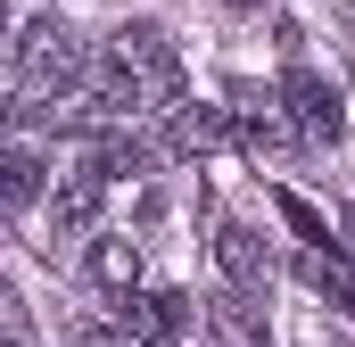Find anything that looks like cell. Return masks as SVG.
<instances>
[{"label": "cell", "instance_id": "cell-12", "mask_svg": "<svg viewBox=\"0 0 355 347\" xmlns=\"http://www.w3.org/2000/svg\"><path fill=\"white\" fill-rule=\"evenodd\" d=\"M91 166L116 182V174H149V166H157V149H149V141H132V133H116V141H99V158H91Z\"/></svg>", "mask_w": 355, "mask_h": 347}, {"label": "cell", "instance_id": "cell-14", "mask_svg": "<svg viewBox=\"0 0 355 347\" xmlns=\"http://www.w3.org/2000/svg\"><path fill=\"white\" fill-rule=\"evenodd\" d=\"M75 347H132V339H124V331H99V323H91V331H75Z\"/></svg>", "mask_w": 355, "mask_h": 347}, {"label": "cell", "instance_id": "cell-5", "mask_svg": "<svg viewBox=\"0 0 355 347\" xmlns=\"http://www.w3.org/2000/svg\"><path fill=\"white\" fill-rule=\"evenodd\" d=\"M215 264H223L232 298H265V240H257L248 223H223V232H215Z\"/></svg>", "mask_w": 355, "mask_h": 347}, {"label": "cell", "instance_id": "cell-8", "mask_svg": "<svg viewBox=\"0 0 355 347\" xmlns=\"http://www.w3.org/2000/svg\"><path fill=\"white\" fill-rule=\"evenodd\" d=\"M232 99H240V141H248L257 158H281V149H289V124L272 116V99H257L248 83H232Z\"/></svg>", "mask_w": 355, "mask_h": 347}, {"label": "cell", "instance_id": "cell-6", "mask_svg": "<svg viewBox=\"0 0 355 347\" xmlns=\"http://www.w3.org/2000/svg\"><path fill=\"white\" fill-rule=\"evenodd\" d=\"M232 141V116L223 108H174L166 116V149L174 158H207V149H223Z\"/></svg>", "mask_w": 355, "mask_h": 347}, {"label": "cell", "instance_id": "cell-7", "mask_svg": "<svg viewBox=\"0 0 355 347\" xmlns=\"http://www.w3.org/2000/svg\"><path fill=\"white\" fill-rule=\"evenodd\" d=\"M91 281H99V289H116V298H132V289H141V240L99 232V240H91Z\"/></svg>", "mask_w": 355, "mask_h": 347}, {"label": "cell", "instance_id": "cell-16", "mask_svg": "<svg viewBox=\"0 0 355 347\" xmlns=\"http://www.w3.org/2000/svg\"><path fill=\"white\" fill-rule=\"evenodd\" d=\"M347 248H355V215H347Z\"/></svg>", "mask_w": 355, "mask_h": 347}, {"label": "cell", "instance_id": "cell-15", "mask_svg": "<svg viewBox=\"0 0 355 347\" xmlns=\"http://www.w3.org/2000/svg\"><path fill=\"white\" fill-rule=\"evenodd\" d=\"M223 8H257V0H223Z\"/></svg>", "mask_w": 355, "mask_h": 347}, {"label": "cell", "instance_id": "cell-11", "mask_svg": "<svg viewBox=\"0 0 355 347\" xmlns=\"http://www.w3.org/2000/svg\"><path fill=\"white\" fill-rule=\"evenodd\" d=\"M0 174H8V182H0V190H8V207L25 215V207L42 198V174H50V166H42V149H33V141H17V149H8V166H0Z\"/></svg>", "mask_w": 355, "mask_h": 347}, {"label": "cell", "instance_id": "cell-4", "mask_svg": "<svg viewBox=\"0 0 355 347\" xmlns=\"http://www.w3.org/2000/svg\"><path fill=\"white\" fill-rule=\"evenodd\" d=\"M198 314H190V298L182 289H132L124 298V339L132 347H174Z\"/></svg>", "mask_w": 355, "mask_h": 347}, {"label": "cell", "instance_id": "cell-2", "mask_svg": "<svg viewBox=\"0 0 355 347\" xmlns=\"http://www.w3.org/2000/svg\"><path fill=\"white\" fill-rule=\"evenodd\" d=\"M91 67H99V58H91L58 17H33V25L17 33V99H42V108L58 99V108H67L75 83H91Z\"/></svg>", "mask_w": 355, "mask_h": 347}, {"label": "cell", "instance_id": "cell-1", "mask_svg": "<svg viewBox=\"0 0 355 347\" xmlns=\"http://www.w3.org/2000/svg\"><path fill=\"white\" fill-rule=\"evenodd\" d=\"M91 108H107V116H149V108L174 116L182 108V58H174V42H166V25H124L99 50Z\"/></svg>", "mask_w": 355, "mask_h": 347}, {"label": "cell", "instance_id": "cell-10", "mask_svg": "<svg viewBox=\"0 0 355 347\" xmlns=\"http://www.w3.org/2000/svg\"><path fill=\"white\" fill-rule=\"evenodd\" d=\"M99 198H107V174L99 166H75V182H58V240H67V232H91Z\"/></svg>", "mask_w": 355, "mask_h": 347}, {"label": "cell", "instance_id": "cell-9", "mask_svg": "<svg viewBox=\"0 0 355 347\" xmlns=\"http://www.w3.org/2000/svg\"><path fill=\"white\" fill-rule=\"evenodd\" d=\"M297 281H306L314 298H331L339 323H355V281H347V264L331 257V248H306V257H297Z\"/></svg>", "mask_w": 355, "mask_h": 347}, {"label": "cell", "instance_id": "cell-3", "mask_svg": "<svg viewBox=\"0 0 355 347\" xmlns=\"http://www.w3.org/2000/svg\"><path fill=\"white\" fill-rule=\"evenodd\" d=\"M281 108H289L297 141H314V149H331V141L347 133V108H339V91L322 83L306 58H289V75H281Z\"/></svg>", "mask_w": 355, "mask_h": 347}, {"label": "cell", "instance_id": "cell-13", "mask_svg": "<svg viewBox=\"0 0 355 347\" xmlns=\"http://www.w3.org/2000/svg\"><path fill=\"white\" fill-rule=\"evenodd\" d=\"M272 207H281V223H289V232H297L306 248H331V223H322V215H314V207H306L297 190H272Z\"/></svg>", "mask_w": 355, "mask_h": 347}]
</instances>
